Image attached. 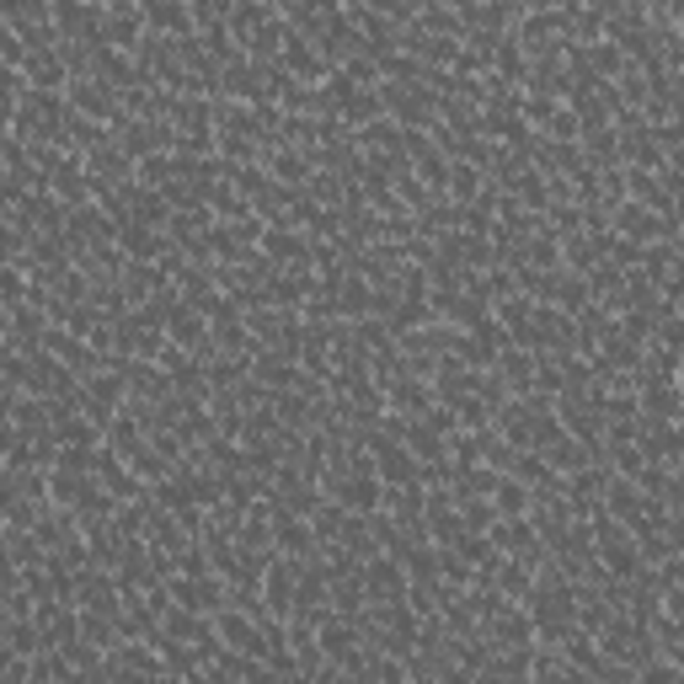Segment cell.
I'll use <instances>...</instances> for the list:
<instances>
[{
	"instance_id": "obj_1",
	"label": "cell",
	"mask_w": 684,
	"mask_h": 684,
	"mask_svg": "<svg viewBox=\"0 0 684 684\" xmlns=\"http://www.w3.org/2000/svg\"><path fill=\"white\" fill-rule=\"evenodd\" d=\"M364 589H369V604L390 610V604H407L412 578H407L401 557H375V562H364Z\"/></svg>"
},
{
	"instance_id": "obj_2",
	"label": "cell",
	"mask_w": 684,
	"mask_h": 684,
	"mask_svg": "<svg viewBox=\"0 0 684 684\" xmlns=\"http://www.w3.org/2000/svg\"><path fill=\"white\" fill-rule=\"evenodd\" d=\"M327 498L337 508H348V513H380L386 503V481L380 477H343L327 487Z\"/></svg>"
},
{
	"instance_id": "obj_3",
	"label": "cell",
	"mask_w": 684,
	"mask_h": 684,
	"mask_svg": "<svg viewBox=\"0 0 684 684\" xmlns=\"http://www.w3.org/2000/svg\"><path fill=\"white\" fill-rule=\"evenodd\" d=\"M375 449V471L386 487H422V460L412 455V445H369Z\"/></svg>"
},
{
	"instance_id": "obj_4",
	"label": "cell",
	"mask_w": 684,
	"mask_h": 684,
	"mask_svg": "<svg viewBox=\"0 0 684 684\" xmlns=\"http://www.w3.org/2000/svg\"><path fill=\"white\" fill-rule=\"evenodd\" d=\"M145 28L155 32V38H172V43H182V38H193V32H198V22H193V6H182V0H150V6H145Z\"/></svg>"
},
{
	"instance_id": "obj_5",
	"label": "cell",
	"mask_w": 684,
	"mask_h": 684,
	"mask_svg": "<svg viewBox=\"0 0 684 684\" xmlns=\"http://www.w3.org/2000/svg\"><path fill=\"white\" fill-rule=\"evenodd\" d=\"M386 119V96L380 91H354L348 102H343V123L354 129V134H364L369 123H380Z\"/></svg>"
},
{
	"instance_id": "obj_6",
	"label": "cell",
	"mask_w": 684,
	"mask_h": 684,
	"mask_svg": "<svg viewBox=\"0 0 684 684\" xmlns=\"http://www.w3.org/2000/svg\"><path fill=\"white\" fill-rule=\"evenodd\" d=\"M492 508H498V519H524V513L535 508V492H530L524 481L503 477L498 481V492H492Z\"/></svg>"
},
{
	"instance_id": "obj_7",
	"label": "cell",
	"mask_w": 684,
	"mask_h": 684,
	"mask_svg": "<svg viewBox=\"0 0 684 684\" xmlns=\"http://www.w3.org/2000/svg\"><path fill=\"white\" fill-rule=\"evenodd\" d=\"M653 631H657V647H663V657L684 668V621H668V615H663Z\"/></svg>"
},
{
	"instance_id": "obj_8",
	"label": "cell",
	"mask_w": 684,
	"mask_h": 684,
	"mask_svg": "<svg viewBox=\"0 0 684 684\" xmlns=\"http://www.w3.org/2000/svg\"><path fill=\"white\" fill-rule=\"evenodd\" d=\"M310 684H348V668H337V663H321V668L310 674Z\"/></svg>"
},
{
	"instance_id": "obj_9",
	"label": "cell",
	"mask_w": 684,
	"mask_h": 684,
	"mask_svg": "<svg viewBox=\"0 0 684 684\" xmlns=\"http://www.w3.org/2000/svg\"><path fill=\"white\" fill-rule=\"evenodd\" d=\"M439 684H477V674H471V668H460V663H455V668H449L445 680Z\"/></svg>"
}]
</instances>
